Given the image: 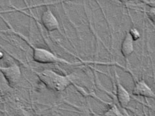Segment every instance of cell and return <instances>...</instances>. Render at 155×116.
<instances>
[{
	"label": "cell",
	"mask_w": 155,
	"mask_h": 116,
	"mask_svg": "<svg viewBox=\"0 0 155 116\" xmlns=\"http://www.w3.org/2000/svg\"><path fill=\"white\" fill-rule=\"evenodd\" d=\"M34 72L47 88L56 92H62L74 84L72 75H62L50 69Z\"/></svg>",
	"instance_id": "obj_1"
},
{
	"label": "cell",
	"mask_w": 155,
	"mask_h": 116,
	"mask_svg": "<svg viewBox=\"0 0 155 116\" xmlns=\"http://www.w3.org/2000/svg\"><path fill=\"white\" fill-rule=\"evenodd\" d=\"M27 43L29 44L31 48L33 49V60L38 64H55V63H61L70 66H75L82 65V62H73L67 61L66 59L60 58L54 55L53 52L43 48H40L34 46L29 41L25 40Z\"/></svg>",
	"instance_id": "obj_2"
},
{
	"label": "cell",
	"mask_w": 155,
	"mask_h": 116,
	"mask_svg": "<svg viewBox=\"0 0 155 116\" xmlns=\"http://www.w3.org/2000/svg\"><path fill=\"white\" fill-rule=\"evenodd\" d=\"M41 22L46 30L48 32H53L55 31H61L60 24L51 9L47 7L41 17Z\"/></svg>",
	"instance_id": "obj_3"
},
{
	"label": "cell",
	"mask_w": 155,
	"mask_h": 116,
	"mask_svg": "<svg viewBox=\"0 0 155 116\" xmlns=\"http://www.w3.org/2000/svg\"><path fill=\"white\" fill-rule=\"evenodd\" d=\"M0 72L4 76L10 86H13L18 83L21 76V72L19 66L17 65H12L11 66H0Z\"/></svg>",
	"instance_id": "obj_4"
},
{
	"label": "cell",
	"mask_w": 155,
	"mask_h": 116,
	"mask_svg": "<svg viewBox=\"0 0 155 116\" xmlns=\"http://www.w3.org/2000/svg\"><path fill=\"white\" fill-rule=\"evenodd\" d=\"M115 73L116 80V95H117V101L121 108H126L131 101V96L128 91L121 84L116 71Z\"/></svg>",
	"instance_id": "obj_5"
},
{
	"label": "cell",
	"mask_w": 155,
	"mask_h": 116,
	"mask_svg": "<svg viewBox=\"0 0 155 116\" xmlns=\"http://www.w3.org/2000/svg\"><path fill=\"white\" fill-rule=\"evenodd\" d=\"M133 95L155 99V94L144 80H137L135 82V86L132 91Z\"/></svg>",
	"instance_id": "obj_6"
},
{
	"label": "cell",
	"mask_w": 155,
	"mask_h": 116,
	"mask_svg": "<svg viewBox=\"0 0 155 116\" xmlns=\"http://www.w3.org/2000/svg\"><path fill=\"white\" fill-rule=\"evenodd\" d=\"M134 41L129 32L126 33L125 36L123 38L121 45V52L122 55L125 58L129 57L134 52Z\"/></svg>",
	"instance_id": "obj_7"
},
{
	"label": "cell",
	"mask_w": 155,
	"mask_h": 116,
	"mask_svg": "<svg viewBox=\"0 0 155 116\" xmlns=\"http://www.w3.org/2000/svg\"><path fill=\"white\" fill-rule=\"evenodd\" d=\"M102 116H121V115L119 113L117 107L114 105L110 109H109L107 111H105Z\"/></svg>",
	"instance_id": "obj_8"
},
{
	"label": "cell",
	"mask_w": 155,
	"mask_h": 116,
	"mask_svg": "<svg viewBox=\"0 0 155 116\" xmlns=\"http://www.w3.org/2000/svg\"><path fill=\"white\" fill-rule=\"evenodd\" d=\"M128 32L130 34V35H131V37H132L134 41H137L140 37V34L139 33V31H138V29H137L136 28H131Z\"/></svg>",
	"instance_id": "obj_9"
},
{
	"label": "cell",
	"mask_w": 155,
	"mask_h": 116,
	"mask_svg": "<svg viewBox=\"0 0 155 116\" xmlns=\"http://www.w3.org/2000/svg\"><path fill=\"white\" fill-rule=\"evenodd\" d=\"M147 15L149 19L155 24V8H151L147 12Z\"/></svg>",
	"instance_id": "obj_10"
},
{
	"label": "cell",
	"mask_w": 155,
	"mask_h": 116,
	"mask_svg": "<svg viewBox=\"0 0 155 116\" xmlns=\"http://www.w3.org/2000/svg\"><path fill=\"white\" fill-rule=\"evenodd\" d=\"M3 53H2V52H0V59H2L3 58Z\"/></svg>",
	"instance_id": "obj_11"
},
{
	"label": "cell",
	"mask_w": 155,
	"mask_h": 116,
	"mask_svg": "<svg viewBox=\"0 0 155 116\" xmlns=\"http://www.w3.org/2000/svg\"><path fill=\"white\" fill-rule=\"evenodd\" d=\"M13 116H17V115H13Z\"/></svg>",
	"instance_id": "obj_12"
}]
</instances>
